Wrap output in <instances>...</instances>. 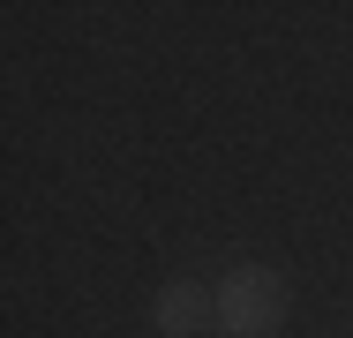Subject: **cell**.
<instances>
[{
  "label": "cell",
  "mask_w": 353,
  "mask_h": 338,
  "mask_svg": "<svg viewBox=\"0 0 353 338\" xmlns=\"http://www.w3.org/2000/svg\"><path fill=\"white\" fill-rule=\"evenodd\" d=\"M285 308H293V286L271 264H233L218 286V331L225 338H279Z\"/></svg>",
  "instance_id": "obj_1"
},
{
  "label": "cell",
  "mask_w": 353,
  "mask_h": 338,
  "mask_svg": "<svg viewBox=\"0 0 353 338\" xmlns=\"http://www.w3.org/2000/svg\"><path fill=\"white\" fill-rule=\"evenodd\" d=\"M150 324H158L165 338L218 331V286H196V278H173V286H158V301H150Z\"/></svg>",
  "instance_id": "obj_2"
}]
</instances>
